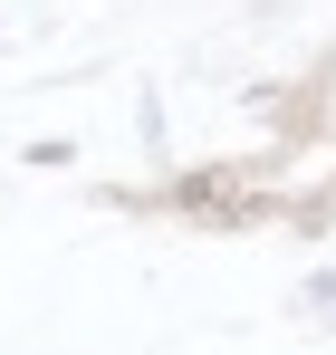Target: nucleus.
<instances>
[{"instance_id": "obj_1", "label": "nucleus", "mask_w": 336, "mask_h": 355, "mask_svg": "<svg viewBox=\"0 0 336 355\" xmlns=\"http://www.w3.org/2000/svg\"><path fill=\"white\" fill-rule=\"evenodd\" d=\"M67 154H77V144H67V135H39V144H29V154H19V164H39V173H58V164H67Z\"/></svg>"}]
</instances>
